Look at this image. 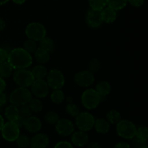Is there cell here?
<instances>
[{
  "label": "cell",
  "instance_id": "obj_4",
  "mask_svg": "<svg viewBox=\"0 0 148 148\" xmlns=\"http://www.w3.org/2000/svg\"><path fill=\"white\" fill-rule=\"evenodd\" d=\"M137 127L130 120L124 119L116 124V133L120 137L126 139H132L135 137Z\"/></svg>",
  "mask_w": 148,
  "mask_h": 148
},
{
  "label": "cell",
  "instance_id": "obj_23",
  "mask_svg": "<svg viewBox=\"0 0 148 148\" xmlns=\"http://www.w3.org/2000/svg\"><path fill=\"white\" fill-rule=\"evenodd\" d=\"M39 47L44 50L47 51L48 52L51 53L54 50L55 44L53 41L49 37H44L43 39L40 41V46Z\"/></svg>",
  "mask_w": 148,
  "mask_h": 148
},
{
  "label": "cell",
  "instance_id": "obj_30",
  "mask_svg": "<svg viewBox=\"0 0 148 148\" xmlns=\"http://www.w3.org/2000/svg\"><path fill=\"white\" fill-rule=\"evenodd\" d=\"M16 144H17V147L20 148H26L30 147V139L25 134L19 135L18 137L16 139Z\"/></svg>",
  "mask_w": 148,
  "mask_h": 148
},
{
  "label": "cell",
  "instance_id": "obj_7",
  "mask_svg": "<svg viewBox=\"0 0 148 148\" xmlns=\"http://www.w3.org/2000/svg\"><path fill=\"white\" fill-rule=\"evenodd\" d=\"M46 83L52 89H61L65 84L64 75L60 70L52 69L48 73Z\"/></svg>",
  "mask_w": 148,
  "mask_h": 148
},
{
  "label": "cell",
  "instance_id": "obj_5",
  "mask_svg": "<svg viewBox=\"0 0 148 148\" xmlns=\"http://www.w3.org/2000/svg\"><path fill=\"white\" fill-rule=\"evenodd\" d=\"M101 97L94 89H88L82 93L81 102L84 107L88 110H93L99 105Z\"/></svg>",
  "mask_w": 148,
  "mask_h": 148
},
{
  "label": "cell",
  "instance_id": "obj_48",
  "mask_svg": "<svg viewBox=\"0 0 148 148\" xmlns=\"http://www.w3.org/2000/svg\"><path fill=\"white\" fill-rule=\"evenodd\" d=\"M10 0H0V5H3V4H5L6 3H7Z\"/></svg>",
  "mask_w": 148,
  "mask_h": 148
},
{
  "label": "cell",
  "instance_id": "obj_28",
  "mask_svg": "<svg viewBox=\"0 0 148 148\" xmlns=\"http://www.w3.org/2000/svg\"><path fill=\"white\" fill-rule=\"evenodd\" d=\"M65 99V95L62 90L55 89L51 94V100L55 104H60Z\"/></svg>",
  "mask_w": 148,
  "mask_h": 148
},
{
  "label": "cell",
  "instance_id": "obj_22",
  "mask_svg": "<svg viewBox=\"0 0 148 148\" xmlns=\"http://www.w3.org/2000/svg\"><path fill=\"white\" fill-rule=\"evenodd\" d=\"M34 79H43L47 75V70L43 65H36L31 71Z\"/></svg>",
  "mask_w": 148,
  "mask_h": 148
},
{
  "label": "cell",
  "instance_id": "obj_24",
  "mask_svg": "<svg viewBox=\"0 0 148 148\" xmlns=\"http://www.w3.org/2000/svg\"><path fill=\"white\" fill-rule=\"evenodd\" d=\"M127 0H106V5L116 10H121L127 6Z\"/></svg>",
  "mask_w": 148,
  "mask_h": 148
},
{
  "label": "cell",
  "instance_id": "obj_15",
  "mask_svg": "<svg viewBox=\"0 0 148 148\" xmlns=\"http://www.w3.org/2000/svg\"><path fill=\"white\" fill-rule=\"evenodd\" d=\"M41 126L42 123L38 118L30 115L25 119L23 127L30 133H36L40 130Z\"/></svg>",
  "mask_w": 148,
  "mask_h": 148
},
{
  "label": "cell",
  "instance_id": "obj_12",
  "mask_svg": "<svg viewBox=\"0 0 148 148\" xmlns=\"http://www.w3.org/2000/svg\"><path fill=\"white\" fill-rule=\"evenodd\" d=\"M58 134L63 136H67L72 134L75 130V126L73 123L69 119H59L56 123L55 126Z\"/></svg>",
  "mask_w": 148,
  "mask_h": 148
},
{
  "label": "cell",
  "instance_id": "obj_10",
  "mask_svg": "<svg viewBox=\"0 0 148 148\" xmlns=\"http://www.w3.org/2000/svg\"><path fill=\"white\" fill-rule=\"evenodd\" d=\"M31 93L37 98H44L49 94V86L43 79H35L32 83Z\"/></svg>",
  "mask_w": 148,
  "mask_h": 148
},
{
  "label": "cell",
  "instance_id": "obj_9",
  "mask_svg": "<svg viewBox=\"0 0 148 148\" xmlns=\"http://www.w3.org/2000/svg\"><path fill=\"white\" fill-rule=\"evenodd\" d=\"M3 139L7 142H15L20 135V128L13 121H9L4 123L1 130Z\"/></svg>",
  "mask_w": 148,
  "mask_h": 148
},
{
  "label": "cell",
  "instance_id": "obj_27",
  "mask_svg": "<svg viewBox=\"0 0 148 148\" xmlns=\"http://www.w3.org/2000/svg\"><path fill=\"white\" fill-rule=\"evenodd\" d=\"M28 104L29 107H30L32 112L39 113V112H40L43 110V104H42L41 101L38 98H37V97L36 98H33L32 97Z\"/></svg>",
  "mask_w": 148,
  "mask_h": 148
},
{
  "label": "cell",
  "instance_id": "obj_31",
  "mask_svg": "<svg viewBox=\"0 0 148 148\" xmlns=\"http://www.w3.org/2000/svg\"><path fill=\"white\" fill-rule=\"evenodd\" d=\"M90 9L101 11L106 7V0H89Z\"/></svg>",
  "mask_w": 148,
  "mask_h": 148
},
{
  "label": "cell",
  "instance_id": "obj_39",
  "mask_svg": "<svg viewBox=\"0 0 148 148\" xmlns=\"http://www.w3.org/2000/svg\"><path fill=\"white\" fill-rule=\"evenodd\" d=\"M127 2L135 7H140L144 4L145 0H127Z\"/></svg>",
  "mask_w": 148,
  "mask_h": 148
},
{
  "label": "cell",
  "instance_id": "obj_29",
  "mask_svg": "<svg viewBox=\"0 0 148 148\" xmlns=\"http://www.w3.org/2000/svg\"><path fill=\"white\" fill-rule=\"evenodd\" d=\"M135 137L142 142H146L148 139V129L146 126H140L136 131Z\"/></svg>",
  "mask_w": 148,
  "mask_h": 148
},
{
  "label": "cell",
  "instance_id": "obj_25",
  "mask_svg": "<svg viewBox=\"0 0 148 148\" xmlns=\"http://www.w3.org/2000/svg\"><path fill=\"white\" fill-rule=\"evenodd\" d=\"M13 68L7 61L0 63V77L2 78H8L12 73Z\"/></svg>",
  "mask_w": 148,
  "mask_h": 148
},
{
  "label": "cell",
  "instance_id": "obj_44",
  "mask_svg": "<svg viewBox=\"0 0 148 148\" xmlns=\"http://www.w3.org/2000/svg\"><path fill=\"white\" fill-rule=\"evenodd\" d=\"M88 148H101V145L97 142H92L88 145Z\"/></svg>",
  "mask_w": 148,
  "mask_h": 148
},
{
  "label": "cell",
  "instance_id": "obj_19",
  "mask_svg": "<svg viewBox=\"0 0 148 148\" xmlns=\"http://www.w3.org/2000/svg\"><path fill=\"white\" fill-rule=\"evenodd\" d=\"M95 91H97V93L99 94L101 98L105 97L111 92V86L108 81H101L96 85Z\"/></svg>",
  "mask_w": 148,
  "mask_h": 148
},
{
  "label": "cell",
  "instance_id": "obj_16",
  "mask_svg": "<svg viewBox=\"0 0 148 148\" xmlns=\"http://www.w3.org/2000/svg\"><path fill=\"white\" fill-rule=\"evenodd\" d=\"M71 139H72V144L79 147L85 146L89 142V136L88 133L82 131L72 133Z\"/></svg>",
  "mask_w": 148,
  "mask_h": 148
},
{
  "label": "cell",
  "instance_id": "obj_37",
  "mask_svg": "<svg viewBox=\"0 0 148 148\" xmlns=\"http://www.w3.org/2000/svg\"><path fill=\"white\" fill-rule=\"evenodd\" d=\"M53 148H74V147L67 141H60L56 144Z\"/></svg>",
  "mask_w": 148,
  "mask_h": 148
},
{
  "label": "cell",
  "instance_id": "obj_46",
  "mask_svg": "<svg viewBox=\"0 0 148 148\" xmlns=\"http://www.w3.org/2000/svg\"><path fill=\"white\" fill-rule=\"evenodd\" d=\"M14 3L17 4H23L26 1V0H12Z\"/></svg>",
  "mask_w": 148,
  "mask_h": 148
},
{
  "label": "cell",
  "instance_id": "obj_40",
  "mask_svg": "<svg viewBox=\"0 0 148 148\" xmlns=\"http://www.w3.org/2000/svg\"><path fill=\"white\" fill-rule=\"evenodd\" d=\"M25 119H24L23 118L20 117V116L18 115V117L17 118V119H16L15 120H14L13 122H14V123H15L19 128H20V127H23L25 123Z\"/></svg>",
  "mask_w": 148,
  "mask_h": 148
},
{
  "label": "cell",
  "instance_id": "obj_8",
  "mask_svg": "<svg viewBox=\"0 0 148 148\" xmlns=\"http://www.w3.org/2000/svg\"><path fill=\"white\" fill-rule=\"evenodd\" d=\"M76 123L78 129L82 131H88L93 128L95 118L91 113L88 112H82L76 116Z\"/></svg>",
  "mask_w": 148,
  "mask_h": 148
},
{
  "label": "cell",
  "instance_id": "obj_18",
  "mask_svg": "<svg viewBox=\"0 0 148 148\" xmlns=\"http://www.w3.org/2000/svg\"><path fill=\"white\" fill-rule=\"evenodd\" d=\"M93 127L95 128V131L98 133L104 134V133H108L109 131L110 124L106 119L98 118L95 120Z\"/></svg>",
  "mask_w": 148,
  "mask_h": 148
},
{
  "label": "cell",
  "instance_id": "obj_45",
  "mask_svg": "<svg viewBox=\"0 0 148 148\" xmlns=\"http://www.w3.org/2000/svg\"><path fill=\"white\" fill-rule=\"evenodd\" d=\"M5 26H6L5 21L4 20V19H2L1 17H0V31L4 30Z\"/></svg>",
  "mask_w": 148,
  "mask_h": 148
},
{
  "label": "cell",
  "instance_id": "obj_14",
  "mask_svg": "<svg viewBox=\"0 0 148 148\" xmlns=\"http://www.w3.org/2000/svg\"><path fill=\"white\" fill-rule=\"evenodd\" d=\"M49 144V138L47 134L39 133L30 139V148H46Z\"/></svg>",
  "mask_w": 148,
  "mask_h": 148
},
{
  "label": "cell",
  "instance_id": "obj_20",
  "mask_svg": "<svg viewBox=\"0 0 148 148\" xmlns=\"http://www.w3.org/2000/svg\"><path fill=\"white\" fill-rule=\"evenodd\" d=\"M34 55L37 62H38L41 65L47 63L50 59V53L40 47L36 49V50L34 52Z\"/></svg>",
  "mask_w": 148,
  "mask_h": 148
},
{
  "label": "cell",
  "instance_id": "obj_1",
  "mask_svg": "<svg viewBox=\"0 0 148 148\" xmlns=\"http://www.w3.org/2000/svg\"><path fill=\"white\" fill-rule=\"evenodd\" d=\"M7 62L13 69H23L30 67L33 63V57L23 48L17 47L12 49L8 53Z\"/></svg>",
  "mask_w": 148,
  "mask_h": 148
},
{
  "label": "cell",
  "instance_id": "obj_35",
  "mask_svg": "<svg viewBox=\"0 0 148 148\" xmlns=\"http://www.w3.org/2000/svg\"><path fill=\"white\" fill-rule=\"evenodd\" d=\"M18 112L19 116L23 118L24 119H26L28 117H30L32 113V111L30 109V107H29L28 104H25V105L19 107Z\"/></svg>",
  "mask_w": 148,
  "mask_h": 148
},
{
  "label": "cell",
  "instance_id": "obj_42",
  "mask_svg": "<svg viewBox=\"0 0 148 148\" xmlns=\"http://www.w3.org/2000/svg\"><path fill=\"white\" fill-rule=\"evenodd\" d=\"M114 148H131V147H130V144L127 143V142H120L116 144Z\"/></svg>",
  "mask_w": 148,
  "mask_h": 148
},
{
  "label": "cell",
  "instance_id": "obj_41",
  "mask_svg": "<svg viewBox=\"0 0 148 148\" xmlns=\"http://www.w3.org/2000/svg\"><path fill=\"white\" fill-rule=\"evenodd\" d=\"M7 97L5 93L0 92V107H2L7 103Z\"/></svg>",
  "mask_w": 148,
  "mask_h": 148
},
{
  "label": "cell",
  "instance_id": "obj_17",
  "mask_svg": "<svg viewBox=\"0 0 148 148\" xmlns=\"http://www.w3.org/2000/svg\"><path fill=\"white\" fill-rule=\"evenodd\" d=\"M101 17H102L103 22L106 23H112L116 20L117 13L116 11L110 7H105L103 10L101 11Z\"/></svg>",
  "mask_w": 148,
  "mask_h": 148
},
{
  "label": "cell",
  "instance_id": "obj_47",
  "mask_svg": "<svg viewBox=\"0 0 148 148\" xmlns=\"http://www.w3.org/2000/svg\"><path fill=\"white\" fill-rule=\"evenodd\" d=\"M4 118H3L2 116L0 115V131L1 130V129H2L3 126H4Z\"/></svg>",
  "mask_w": 148,
  "mask_h": 148
},
{
  "label": "cell",
  "instance_id": "obj_2",
  "mask_svg": "<svg viewBox=\"0 0 148 148\" xmlns=\"http://www.w3.org/2000/svg\"><path fill=\"white\" fill-rule=\"evenodd\" d=\"M32 98L31 91L27 88L19 87L14 89L10 95V102L11 104L17 107L27 104Z\"/></svg>",
  "mask_w": 148,
  "mask_h": 148
},
{
  "label": "cell",
  "instance_id": "obj_33",
  "mask_svg": "<svg viewBox=\"0 0 148 148\" xmlns=\"http://www.w3.org/2000/svg\"><path fill=\"white\" fill-rule=\"evenodd\" d=\"M66 111L72 117H76L79 113V109L73 102H69L66 106Z\"/></svg>",
  "mask_w": 148,
  "mask_h": 148
},
{
  "label": "cell",
  "instance_id": "obj_11",
  "mask_svg": "<svg viewBox=\"0 0 148 148\" xmlns=\"http://www.w3.org/2000/svg\"><path fill=\"white\" fill-rule=\"evenodd\" d=\"M75 82L81 87H88L95 81L93 73L89 71H82L75 74Z\"/></svg>",
  "mask_w": 148,
  "mask_h": 148
},
{
  "label": "cell",
  "instance_id": "obj_6",
  "mask_svg": "<svg viewBox=\"0 0 148 148\" xmlns=\"http://www.w3.org/2000/svg\"><path fill=\"white\" fill-rule=\"evenodd\" d=\"M13 80L20 87L27 88L31 86L32 83L35 79L31 71H29L26 68H23L15 70L13 73Z\"/></svg>",
  "mask_w": 148,
  "mask_h": 148
},
{
  "label": "cell",
  "instance_id": "obj_36",
  "mask_svg": "<svg viewBox=\"0 0 148 148\" xmlns=\"http://www.w3.org/2000/svg\"><path fill=\"white\" fill-rule=\"evenodd\" d=\"M101 66V62L98 60V59H92L89 62V64H88V71L92 72V73L95 72H98L100 70Z\"/></svg>",
  "mask_w": 148,
  "mask_h": 148
},
{
  "label": "cell",
  "instance_id": "obj_34",
  "mask_svg": "<svg viewBox=\"0 0 148 148\" xmlns=\"http://www.w3.org/2000/svg\"><path fill=\"white\" fill-rule=\"evenodd\" d=\"M23 49L25 51H27L28 53L31 54L33 53L36 50L37 47H36V43L35 41L31 40V39H27L24 42L23 44Z\"/></svg>",
  "mask_w": 148,
  "mask_h": 148
},
{
  "label": "cell",
  "instance_id": "obj_32",
  "mask_svg": "<svg viewBox=\"0 0 148 148\" xmlns=\"http://www.w3.org/2000/svg\"><path fill=\"white\" fill-rule=\"evenodd\" d=\"M59 120V115L53 111H49L45 115V120L48 123L51 125L56 124L57 123L58 120Z\"/></svg>",
  "mask_w": 148,
  "mask_h": 148
},
{
  "label": "cell",
  "instance_id": "obj_49",
  "mask_svg": "<svg viewBox=\"0 0 148 148\" xmlns=\"http://www.w3.org/2000/svg\"><path fill=\"white\" fill-rule=\"evenodd\" d=\"M137 148H148V147L146 145H142V146L139 147H137Z\"/></svg>",
  "mask_w": 148,
  "mask_h": 148
},
{
  "label": "cell",
  "instance_id": "obj_26",
  "mask_svg": "<svg viewBox=\"0 0 148 148\" xmlns=\"http://www.w3.org/2000/svg\"><path fill=\"white\" fill-rule=\"evenodd\" d=\"M107 121L111 124H117L121 120V114L116 110H111L106 114Z\"/></svg>",
  "mask_w": 148,
  "mask_h": 148
},
{
  "label": "cell",
  "instance_id": "obj_43",
  "mask_svg": "<svg viewBox=\"0 0 148 148\" xmlns=\"http://www.w3.org/2000/svg\"><path fill=\"white\" fill-rule=\"evenodd\" d=\"M6 86H7V84H6L4 78L0 77V92H2L4 91V89H6Z\"/></svg>",
  "mask_w": 148,
  "mask_h": 148
},
{
  "label": "cell",
  "instance_id": "obj_38",
  "mask_svg": "<svg viewBox=\"0 0 148 148\" xmlns=\"http://www.w3.org/2000/svg\"><path fill=\"white\" fill-rule=\"evenodd\" d=\"M7 57H8V53L5 49L0 48V63L7 61Z\"/></svg>",
  "mask_w": 148,
  "mask_h": 148
},
{
  "label": "cell",
  "instance_id": "obj_3",
  "mask_svg": "<svg viewBox=\"0 0 148 148\" xmlns=\"http://www.w3.org/2000/svg\"><path fill=\"white\" fill-rule=\"evenodd\" d=\"M25 35L29 39L40 41L46 36V27L38 22H32L26 26Z\"/></svg>",
  "mask_w": 148,
  "mask_h": 148
},
{
  "label": "cell",
  "instance_id": "obj_21",
  "mask_svg": "<svg viewBox=\"0 0 148 148\" xmlns=\"http://www.w3.org/2000/svg\"><path fill=\"white\" fill-rule=\"evenodd\" d=\"M4 115L9 121L15 120L19 115L18 107L13 105V104L9 105L8 107H6L5 110H4Z\"/></svg>",
  "mask_w": 148,
  "mask_h": 148
},
{
  "label": "cell",
  "instance_id": "obj_13",
  "mask_svg": "<svg viewBox=\"0 0 148 148\" xmlns=\"http://www.w3.org/2000/svg\"><path fill=\"white\" fill-rule=\"evenodd\" d=\"M87 24L92 28H98L103 23L101 17V11L90 9L86 15Z\"/></svg>",
  "mask_w": 148,
  "mask_h": 148
}]
</instances>
